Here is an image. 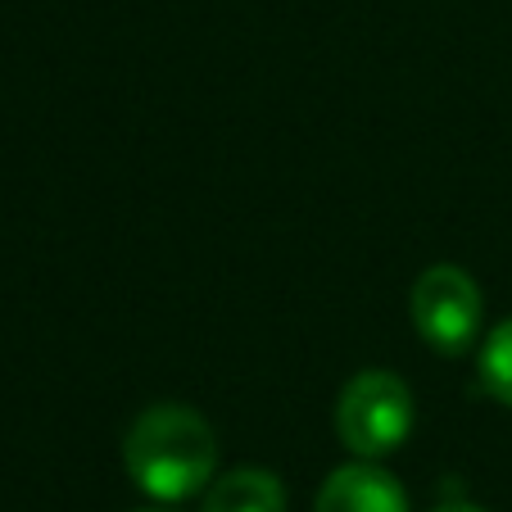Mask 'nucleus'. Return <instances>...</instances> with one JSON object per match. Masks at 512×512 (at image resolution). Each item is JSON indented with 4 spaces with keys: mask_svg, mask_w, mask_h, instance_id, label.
I'll return each mask as SVG.
<instances>
[{
    "mask_svg": "<svg viewBox=\"0 0 512 512\" xmlns=\"http://www.w3.org/2000/svg\"><path fill=\"white\" fill-rule=\"evenodd\" d=\"M413 327L435 354H467L481 336V286L458 263H435L413 281L408 295Z\"/></svg>",
    "mask_w": 512,
    "mask_h": 512,
    "instance_id": "obj_3",
    "label": "nucleus"
},
{
    "mask_svg": "<svg viewBox=\"0 0 512 512\" xmlns=\"http://www.w3.org/2000/svg\"><path fill=\"white\" fill-rule=\"evenodd\" d=\"M123 463L136 490L159 503H177L209 490L218 472V435L195 408L155 404L136 413L123 440Z\"/></svg>",
    "mask_w": 512,
    "mask_h": 512,
    "instance_id": "obj_1",
    "label": "nucleus"
},
{
    "mask_svg": "<svg viewBox=\"0 0 512 512\" xmlns=\"http://www.w3.org/2000/svg\"><path fill=\"white\" fill-rule=\"evenodd\" d=\"M155 512H164V508H155Z\"/></svg>",
    "mask_w": 512,
    "mask_h": 512,
    "instance_id": "obj_8",
    "label": "nucleus"
},
{
    "mask_svg": "<svg viewBox=\"0 0 512 512\" xmlns=\"http://www.w3.org/2000/svg\"><path fill=\"white\" fill-rule=\"evenodd\" d=\"M313 512H408V494L386 467L354 458L322 481Z\"/></svg>",
    "mask_w": 512,
    "mask_h": 512,
    "instance_id": "obj_4",
    "label": "nucleus"
},
{
    "mask_svg": "<svg viewBox=\"0 0 512 512\" xmlns=\"http://www.w3.org/2000/svg\"><path fill=\"white\" fill-rule=\"evenodd\" d=\"M200 512H286V485L268 467H236L209 481Z\"/></svg>",
    "mask_w": 512,
    "mask_h": 512,
    "instance_id": "obj_5",
    "label": "nucleus"
},
{
    "mask_svg": "<svg viewBox=\"0 0 512 512\" xmlns=\"http://www.w3.org/2000/svg\"><path fill=\"white\" fill-rule=\"evenodd\" d=\"M481 386L490 390L499 404L512 408V318L490 331L481 345Z\"/></svg>",
    "mask_w": 512,
    "mask_h": 512,
    "instance_id": "obj_6",
    "label": "nucleus"
},
{
    "mask_svg": "<svg viewBox=\"0 0 512 512\" xmlns=\"http://www.w3.org/2000/svg\"><path fill=\"white\" fill-rule=\"evenodd\" d=\"M435 512H485V508H476V503H440Z\"/></svg>",
    "mask_w": 512,
    "mask_h": 512,
    "instance_id": "obj_7",
    "label": "nucleus"
},
{
    "mask_svg": "<svg viewBox=\"0 0 512 512\" xmlns=\"http://www.w3.org/2000/svg\"><path fill=\"white\" fill-rule=\"evenodd\" d=\"M413 431V390L395 372L368 368L345 381L336 399V435L354 458H386Z\"/></svg>",
    "mask_w": 512,
    "mask_h": 512,
    "instance_id": "obj_2",
    "label": "nucleus"
}]
</instances>
